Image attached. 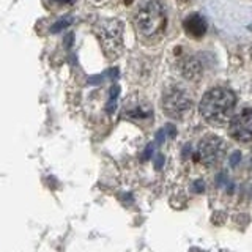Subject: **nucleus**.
<instances>
[{
  "mask_svg": "<svg viewBox=\"0 0 252 252\" xmlns=\"http://www.w3.org/2000/svg\"><path fill=\"white\" fill-rule=\"evenodd\" d=\"M236 104L235 93L227 89H211L200 101V114L211 125H224L230 120Z\"/></svg>",
  "mask_w": 252,
  "mask_h": 252,
  "instance_id": "2",
  "label": "nucleus"
},
{
  "mask_svg": "<svg viewBox=\"0 0 252 252\" xmlns=\"http://www.w3.org/2000/svg\"><path fill=\"white\" fill-rule=\"evenodd\" d=\"M162 109L172 118H183L192 109V98L180 87H170L162 96Z\"/></svg>",
  "mask_w": 252,
  "mask_h": 252,
  "instance_id": "4",
  "label": "nucleus"
},
{
  "mask_svg": "<svg viewBox=\"0 0 252 252\" xmlns=\"http://www.w3.org/2000/svg\"><path fill=\"white\" fill-rule=\"evenodd\" d=\"M94 30L107 57H118L123 49V22L118 19H102Z\"/></svg>",
  "mask_w": 252,
  "mask_h": 252,
  "instance_id": "3",
  "label": "nucleus"
},
{
  "mask_svg": "<svg viewBox=\"0 0 252 252\" xmlns=\"http://www.w3.org/2000/svg\"><path fill=\"white\" fill-rule=\"evenodd\" d=\"M192 189H194L195 192H203L205 191V183H203L202 180H197L195 183L192 185Z\"/></svg>",
  "mask_w": 252,
  "mask_h": 252,
  "instance_id": "11",
  "label": "nucleus"
},
{
  "mask_svg": "<svg viewBox=\"0 0 252 252\" xmlns=\"http://www.w3.org/2000/svg\"><path fill=\"white\" fill-rule=\"evenodd\" d=\"M94 2H101V0H94Z\"/></svg>",
  "mask_w": 252,
  "mask_h": 252,
  "instance_id": "15",
  "label": "nucleus"
},
{
  "mask_svg": "<svg viewBox=\"0 0 252 252\" xmlns=\"http://www.w3.org/2000/svg\"><path fill=\"white\" fill-rule=\"evenodd\" d=\"M51 2L54 3V5H71L74 2V0H51Z\"/></svg>",
  "mask_w": 252,
  "mask_h": 252,
  "instance_id": "14",
  "label": "nucleus"
},
{
  "mask_svg": "<svg viewBox=\"0 0 252 252\" xmlns=\"http://www.w3.org/2000/svg\"><path fill=\"white\" fill-rule=\"evenodd\" d=\"M164 164V156L162 155H156L155 156V167L156 169H161Z\"/></svg>",
  "mask_w": 252,
  "mask_h": 252,
  "instance_id": "13",
  "label": "nucleus"
},
{
  "mask_svg": "<svg viewBox=\"0 0 252 252\" xmlns=\"http://www.w3.org/2000/svg\"><path fill=\"white\" fill-rule=\"evenodd\" d=\"M140 39L148 43L158 41L167 29V13L159 0H147L134 18Z\"/></svg>",
  "mask_w": 252,
  "mask_h": 252,
  "instance_id": "1",
  "label": "nucleus"
},
{
  "mask_svg": "<svg viewBox=\"0 0 252 252\" xmlns=\"http://www.w3.org/2000/svg\"><path fill=\"white\" fill-rule=\"evenodd\" d=\"M117 96H118V87H112V93H110V102H109V112H112V110H114Z\"/></svg>",
  "mask_w": 252,
  "mask_h": 252,
  "instance_id": "10",
  "label": "nucleus"
},
{
  "mask_svg": "<svg viewBox=\"0 0 252 252\" xmlns=\"http://www.w3.org/2000/svg\"><path fill=\"white\" fill-rule=\"evenodd\" d=\"M126 115H129V118H148L152 117V107L145 101H137V102H128L126 106Z\"/></svg>",
  "mask_w": 252,
  "mask_h": 252,
  "instance_id": "8",
  "label": "nucleus"
},
{
  "mask_svg": "<svg viewBox=\"0 0 252 252\" xmlns=\"http://www.w3.org/2000/svg\"><path fill=\"white\" fill-rule=\"evenodd\" d=\"M183 26H185L186 33L192 38H197V39L202 38L205 35V32H207V21H205V18L200 16L199 13L189 14L185 19Z\"/></svg>",
  "mask_w": 252,
  "mask_h": 252,
  "instance_id": "7",
  "label": "nucleus"
},
{
  "mask_svg": "<svg viewBox=\"0 0 252 252\" xmlns=\"http://www.w3.org/2000/svg\"><path fill=\"white\" fill-rule=\"evenodd\" d=\"M225 152L227 145L222 139L218 136H207L200 140L197 155L205 165H216L224 159Z\"/></svg>",
  "mask_w": 252,
  "mask_h": 252,
  "instance_id": "5",
  "label": "nucleus"
},
{
  "mask_svg": "<svg viewBox=\"0 0 252 252\" xmlns=\"http://www.w3.org/2000/svg\"><path fill=\"white\" fill-rule=\"evenodd\" d=\"M183 73L186 77L189 79H192V77H197L200 73V66H199V63L194 62V60H188L185 63V66H183Z\"/></svg>",
  "mask_w": 252,
  "mask_h": 252,
  "instance_id": "9",
  "label": "nucleus"
},
{
  "mask_svg": "<svg viewBox=\"0 0 252 252\" xmlns=\"http://www.w3.org/2000/svg\"><path fill=\"white\" fill-rule=\"evenodd\" d=\"M240 159H241V153H240V152H235V153L230 156V165H232V167H235V165L240 162Z\"/></svg>",
  "mask_w": 252,
  "mask_h": 252,
  "instance_id": "12",
  "label": "nucleus"
},
{
  "mask_svg": "<svg viewBox=\"0 0 252 252\" xmlns=\"http://www.w3.org/2000/svg\"><path fill=\"white\" fill-rule=\"evenodd\" d=\"M251 29H252V27H251Z\"/></svg>",
  "mask_w": 252,
  "mask_h": 252,
  "instance_id": "16",
  "label": "nucleus"
},
{
  "mask_svg": "<svg viewBox=\"0 0 252 252\" xmlns=\"http://www.w3.org/2000/svg\"><path fill=\"white\" fill-rule=\"evenodd\" d=\"M228 134L238 142L252 140V109H244L243 112L232 118Z\"/></svg>",
  "mask_w": 252,
  "mask_h": 252,
  "instance_id": "6",
  "label": "nucleus"
}]
</instances>
